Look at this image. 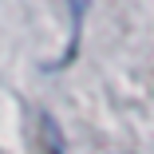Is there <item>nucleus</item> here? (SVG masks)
Returning a JSON list of instances; mask_svg holds the SVG:
<instances>
[{
    "mask_svg": "<svg viewBox=\"0 0 154 154\" xmlns=\"http://www.w3.org/2000/svg\"><path fill=\"white\" fill-rule=\"evenodd\" d=\"M40 154H59V150H51V146H48V150H40Z\"/></svg>",
    "mask_w": 154,
    "mask_h": 154,
    "instance_id": "1",
    "label": "nucleus"
}]
</instances>
